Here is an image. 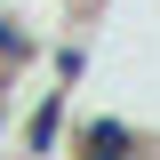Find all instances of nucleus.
<instances>
[{
	"mask_svg": "<svg viewBox=\"0 0 160 160\" xmlns=\"http://www.w3.org/2000/svg\"><path fill=\"white\" fill-rule=\"evenodd\" d=\"M64 112H72V88H48V96L24 112V152H56L64 144Z\"/></svg>",
	"mask_w": 160,
	"mask_h": 160,
	"instance_id": "nucleus-1",
	"label": "nucleus"
},
{
	"mask_svg": "<svg viewBox=\"0 0 160 160\" xmlns=\"http://www.w3.org/2000/svg\"><path fill=\"white\" fill-rule=\"evenodd\" d=\"M136 144H144V128L120 120V112H104V120L80 128V152H88V160H120V152H136Z\"/></svg>",
	"mask_w": 160,
	"mask_h": 160,
	"instance_id": "nucleus-2",
	"label": "nucleus"
},
{
	"mask_svg": "<svg viewBox=\"0 0 160 160\" xmlns=\"http://www.w3.org/2000/svg\"><path fill=\"white\" fill-rule=\"evenodd\" d=\"M32 56H40V32L16 16V8H8V0H0V80H8V72H24Z\"/></svg>",
	"mask_w": 160,
	"mask_h": 160,
	"instance_id": "nucleus-3",
	"label": "nucleus"
},
{
	"mask_svg": "<svg viewBox=\"0 0 160 160\" xmlns=\"http://www.w3.org/2000/svg\"><path fill=\"white\" fill-rule=\"evenodd\" d=\"M80 72H88V40H56V88H72Z\"/></svg>",
	"mask_w": 160,
	"mask_h": 160,
	"instance_id": "nucleus-4",
	"label": "nucleus"
},
{
	"mask_svg": "<svg viewBox=\"0 0 160 160\" xmlns=\"http://www.w3.org/2000/svg\"><path fill=\"white\" fill-rule=\"evenodd\" d=\"M0 136H8V112H0Z\"/></svg>",
	"mask_w": 160,
	"mask_h": 160,
	"instance_id": "nucleus-5",
	"label": "nucleus"
}]
</instances>
